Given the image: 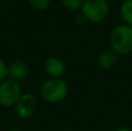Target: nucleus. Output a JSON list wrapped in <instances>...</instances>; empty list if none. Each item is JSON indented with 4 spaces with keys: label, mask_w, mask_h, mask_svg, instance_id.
<instances>
[{
    "label": "nucleus",
    "mask_w": 132,
    "mask_h": 131,
    "mask_svg": "<svg viewBox=\"0 0 132 131\" xmlns=\"http://www.w3.org/2000/svg\"><path fill=\"white\" fill-rule=\"evenodd\" d=\"M21 84L12 79H5L0 83V106L5 108H11L16 104L22 95Z\"/></svg>",
    "instance_id": "20e7f679"
},
{
    "label": "nucleus",
    "mask_w": 132,
    "mask_h": 131,
    "mask_svg": "<svg viewBox=\"0 0 132 131\" xmlns=\"http://www.w3.org/2000/svg\"><path fill=\"white\" fill-rule=\"evenodd\" d=\"M119 15L123 23L132 28V0H124L119 6Z\"/></svg>",
    "instance_id": "1a4fd4ad"
},
{
    "label": "nucleus",
    "mask_w": 132,
    "mask_h": 131,
    "mask_svg": "<svg viewBox=\"0 0 132 131\" xmlns=\"http://www.w3.org/2000/svg\"><path fill=\"white\" fill-rule=\"evenodd\" d=\"M68 86L63 78H49L43 81L39 88L42 100L49 104H58L66 99Z\"/></svg>",
    "instance_id": "f257e3e1"
},
{
    "label": "nucleus",
    "mask_w": 132,
    "mask_h": 131,
    "mask_svg": "<svg viewBox=\"0 0 132 131\" xmlns=\"http://www.w3.org/2000/svg\"><path fill=\"white\" fill-rule=\"evenodd\" d=\"M37 109V99L31 93H23L16 104L14 106V110L19 118L27 120L31 117Z\"/></svg>",
    "instance_id": "39448f33"
},
{
    "label": "nucleus",
    "mask_w": 132,
    "mask_h": 131,
    "mask_svg": "<svg viewBox=\"0 0 132 131\" xmlns=\"http://www.w3.org/2000/svg\"><path fill=\"white\" fill-rule=\"evenodd\" d=\"M108 2H110V1H116V0H107Z\"/></svg>",
    "instance_id": "dca6fc26"
},
{
    "label": "nucleus",
    "mask_w": 132,
    "mask_h": 131,
    "mask_svg": "<svg viewBox=\"0 0 132 131\" xmlns=\"http://www.w3.org/2000/svg\"><path fill=\"white\" fill-rule=\"evenodd\" d=\"M117 60H118V55L114 52L111 49L103 50L97 56V66L102 70H110L115 67Z\"/></svg>",
    "instance_id": "6e6552de"
},
{
    "label": "nucleus",
    "mask_w": 132,
    "mask_h": 131,
    "mask_svg": "<svg viewBox=\"0 0 132 131\" xmlns=\"http://www.w3.org/2000/svg\"><path fill=\"white\" fill-rule=\"evenodd\" d=\"M110 49L118 56L132 52V28L125 23H119L111 30L109 36Z\"/></svg>",
    "instance_id": "f03ea898"
},
{
    "label": "nucleus",
    "mask_w": 132,
    "mask_h": 131,
    "mask_svg": "<svg viewBox=\"0 0 132 131\" xmlns=\"http://www.w3.org/2000/svg\"><path fill=\"white\" fill-rule=\"evenodd\" d=\"M80 13L87 22L101 23L109 15V2L107 0H84Z\"/></svg>",
    "instance_id": "7ed1b4c3"
},
{
    "label": "nucleus",
    "mask_w": 132,
    "mask_h": 131,
    "mask_svg": "<svg viewBox=\"0 0 132 131\" xmlns=\"http://www.w3.org/2000/svg\"><path fill=\"white\" fill-rule=\"evenodd\" d=\"M29 5L35 9V11L38 12H44L49 8L51 4V0H28Z\"/></svg>",
    "instance_id": "9b49d317"
},
{
    "label": "nucleus",
    "mask_w": 132,
    "mask_h": 131,
    "mask_svg": "<svg viewBox=\"0 0 132 131\" xmlns=\"http://www.w3.org/2000/svg\"><path fill=\"white\" fill-rule=\"evenodd\" d=\"M59 131H73V130H71V129H63V130H59Z\"/></svg>",
    "instance_id": "2eb2a0df"
},
{
    "label": "nucleus",
    "mask_w": 132,
    "mask_h": 131,
    "mask_svg": "<svg viewBox=\"0 0 132 131\" xmlns=\"http://www.w3.org/2000/svg\"><path fill=\"white\" fill-rule=\"evenodd\" d=\"M114 131H131V129L128 128V127H118V128H116Z\"/></svg>",
    "instance_id": "ddd939ff"
},
{
    "label": "nucleus",
    "mask_w": 132,
    "mask_h": 131,
    "mask_svg": "<svg viewBox=\"0 0 132 131\" xmlns=\"http://www.w3.org/2000/svg\"><path fill=\"white\" fill-rule=\"evenodd\" d=\"M7 79V64L0 58V83Z\"/></svg>",
    "instance_id": "f8f14e48"
},
{
    "label": "nucleus",
    "mask_w": 132,
    "mask_h": 131,
    "mask_svg": "<svg viewBox=\"0 0 132 131\" xmlns=\"http://www.w3.org/2000/svg\"><path fill=\"white\" fill-rule=\"evenodd\" d=\"M44 69L50 78H63L65 73V63L56 56H50L44 62Z\"/></svg>",
    "instance_id": "0eeeda50"
},
{
    "label": "nucleus",
    "mask_w": 132,
    "mask_h": 131,
    "mask_svg": "<svg viewBox=\"0 0 132 131\" xmlns=\"http://www.w3.org/2000/svg\"><path fill=\"white\" fill-rule=\"evenodd\" d=\"M7 131H22V130H20V129H16V128H14V129H9V130H7Z\"/></svg>",
    "instance_id": "4468645a"
},
{
    "label": "nucleus",
    "mask_w": 132,
    "mask_h": 131,
    "mask_svg": "<svg viewBox=\"0 0 132 131\" xmlns=\"http://www.w3.org/2000/svg\"><path fill=\"white\" fill-rule=\"evenodd\" d=\"M63 7L68 12H78L81 9L84 0H60Z\"/></svg>",
    "instance_id": "9d476101"
},
{
    "label": "nucleus",
    "mask_w": 132,
    "mask_h": 131,
    "mask_svg": "<svg viewBox=\"0 0 132 131\" xmlns=\"http://www.w3.org/2000/svg\"><path fill=\"white\" fill-rule=\"evenodd\" d=\"M29 76V67L22 60H15L7 65V78L21 83Z\"/></svg>",
    "instance_id": "423d86ee"
}]
</instances>
